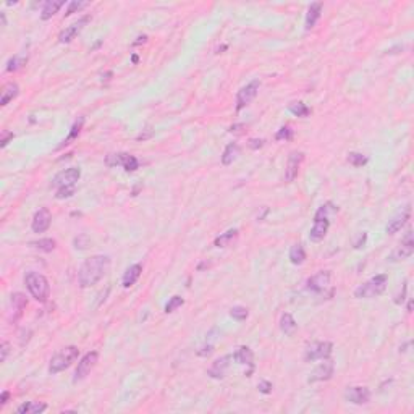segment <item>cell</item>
Here are the masks:
<instances>
[{
  "label": "cell",
  "instance_id": "ba28073f",
  "mask_svg": "<svg viewBox=\"0 0 414 414\" xmlns=\"http://www.w3.org/2000/svg\"><path fill=\"white\" fill-rule=\"evenodd\" d=\"M259 86L261 83L257 79L251 81L244 87H241L240 91L236 94V110H241L244 109L246 105H249V102L257 96V91H259Z\"/></svg>",
  "mask_w": 414,
  "mask_h": 414
},
{
  "label": "cell",
  "instance_id": "60d3db41",
  "mask_svg": "<svg viewBox=\"0 0 414 414\" xmlns=\"http://www.w3.org/2000/svg\"><path fill=\"white\" fill-rule=\"evenodd\" d=\"M89 244V236L87 235H79L78 238H74V248L76 249H86Z\"/></svg>",
  "mask_w": 414,
  "mask_h": 414
},
{
  "label": "cell",
  "instance_id": "9c48e42d",
  "mask_svg": "<svg viewBox=\"0 0 414 414\" xmlns=\"http://www.w3.org/2000/svg\"><path fill=\"white\" fill-rule=\"evenodd\" d=\"M97 361H99V354L96 353V351H91V353H87L86 356H83V359L78 362V369H76V372H74L73 380L79 382V380L86 379L87 375L91 374L92 369L96 367Z\"/></svg>",
  "mask_w": 414,
  "mask_h": 414
},
{
  "label": "cell",
  "instance_id": "30bf717a",
  "mask_svg": "<svg viewBox=\"0 0 414 414\" xmlns=\"http://www.w3.org/2000/svg\"><path fill=\"white\" fill-rule=\"evenodd\" d=\"M81 178V170L76 167L67 168V170H62L54 177L52 185L62 188V186H76L78 180Z\"/></svg>",
  "mask_w": 414,
  "mask_h": 414
},
{
  "label": "cell",
  "instance_id": "d4e9b609",
  "mask_svg": "<svg viewBox=\"0 0 414 414\" xmlns=\"http://www.w3.org/2000/svg\"><path fill=\"white\" fill-rule=\"evenodd\" d=\"M18 94H20V87H18L16 83H8L7 86L2 89V97H0V105H8L11 100L18 97Z\"/></svg>",
  "mask_w": 414,
  "mask_h": 414
},
{
  "label": "cell",
  "instance_id": "e575fe53",
  "mask_svg": "<svg viewBox=\"0 0 414 414\" xmlns=\"http://www.w3.org/2000/svg\"><path fill=\"white\" fill-rule=\"evenodd\" d=\"M348 162H349V164L353 165V167L359 168V167H362V165L367 164V157H366V155L359 154V152H349V154H348Z\"/></svg>",
  "mask_w": 414,
  "mask_h": 414
},
{
  "label": "cell",
  "instance_id": "7a4b0ae2",
  "mask_svg": "<svg viewBox=\"0 0 414 414\" xmlns=\"http://www.w3.org/2000/svg\"><path fill=\"white\" fill-rule=\"evenodd\" d=\"M335 212H337V206L332 204V203H327V204L319 207V210L316 212V215H314V225H312L311 233H309L311 241L317 243V241L324 240L325 235H327V231H329V227H330L329 215L335 214Z\"/></svg>",
  "mask_w": 414,
  "mask_h": 414
},
{
  "label": "cell",
  "instance_id": "f6af8a7d",
  "mask_svg": "<svg viewBox=\"0 0 414 414\" xmlns=\"http://www.w3.org/2000/svg\"><path fill=\"white\" fill-rule=\"evenodd\" d=\"M10 397H11V393L10 392H2V395H0V408H3L5 405L8 403V400H10Z\"/></svg>",
  "mask_w": 414,
  "mask_h": 414
},
{
  "label": "cell",
  "instance_id": "f907efd6",
  "mask_svg": "<svg viewBox=\"0 0 414 414\" xmlns=\"http://www.w3.org/2000/svg\"><path fill=\"white\" fill-rule=\"evenodd\" d=\"M131 60H133V64H136V62H138V55H133V57H131Z\"/></svg>",
  "mask_w": 414,
  "mask_h": 414
},
{
  "label": "cell",
  "instance_id": "3957f363",
  "mask_svg": "<svg viewBox=\"0 0 414 414\" xmlns=\"http://www.w3.org/2000/svg\"><path fill=\"white\" fill-rule=\"evenodd\" d=\"M24 283H26L28 291L31 293L36 301L39 303H46L50 296V285L47 278L44 277L39 272H28L26 277H24Z\"/></svg>",
  "mask_w": 414,
  "mask_h": 414
},
{
  "label": "cell",
  "instance_id": "83f0119b",
  "mask_svg": "<svg viewBox=\"0 0 414 414\" xmlns=\"http://www.w3.org/2000/svg\"><path fill=\"white\" fill-rule=\"evenodd\" d=\"M83 125H84V118L81 117L78 122H74V125H73L71 130H70V133H68V136L65 138L64 141H62V144L59 146V149H64L65 146H68V144H71L74 139H76V138L79 136V133H81V130H83Z\"/></svg>",
  "mask_w": 414,
  "mask_h": 414
},
{
  "label": "cell",
  "instance_id": "4316f807",
  "mask_svg": "<svg viewBox=\"0 0 414 414\" xmlns=\"http://www.w3.org/2000/svg\"><path fill=\"white\" fill-rule=\"evenodd\" d=\"M47 405L46 403H39V401H28V403H23L18 406V413L20 414H39L42 411H46Z\"/></svg>",
  "mask_w": 414,
  "mask_h": 414
},
{
  "label": "cell",
  "instance_id": "bcb514c9",
  "mask_svg": "<svg viewBox=\"0 0 414 414\" xmlns=\"http://www.w3.org/2000/svg\"><path fill=\"white\" fill-rule=\"evenodd\" d=\"M249 146L253 147V149L262 147V146H264V139H251L249 141Z\"/></svg>",
  "mask_w": 414,
  "mask_h": 414
},
{
  "label": "cell",
  "instance_id": "8992f818",
  "mask_svg": "<svg viewBox=\"0 0 414 414\" xmlns=\"http://www.w3.org/2000/svg\"><path fill=\"white\" fill-rule=\"evenodd\" d=\"M105 164L109 167H123L127 172H135L139 167V162L135 155H130L127 152H118V154H109L105 157Z\"/></svg>",
  "mask_w": 414,
  "mask_h": 414
},
{
  "label": "cell",
  "instance_id": "f546056e",
  "mask_svg": "<svg viewBox=\"0 0 414 414\" xmlns=\"http://www.w3.org/2000/svg\"><path fill=\"white\" fill-rule=\"evenodd\" d=\"M306 259V251L303 248V244H294V246L290 249V261L293 262L294 266H299L303 264Z\"/></svg>",
  "mask_w": 414,
  "mask_h": 414
},
{
  "label": "cell",
  "instance_id": "603a6c76",
  "mask_svg": "<svg viewBox=\"0 0 414 414\" xmlns=\"http://www.w3.org/2000/svg\"><path fill=\"white\" fill-rule=\"evenodd\" d=\"M322 13V3H312L309 10H307V15H306V29H312L316 26V23L319 21V18H321Z\"/></svg>",
  "mask_w": 414,
  "mask_h": 414
},
{
  "label": "cell",
  "instance_id": "7402d4cb",
  "mask_svg": "<svg viewBox=\"0 0 414 414\" xmlns=\"http://www.w3.org/2000/svg\"><path fill=\"white\" fill-rule=\"evenodd\" d=\"M62 5H64V0H49V2H46L41 10V20H50L62 8Z\"/></svg>",
  "mask_w": 414,
  "mask_h": 414
},
{
  "label": "cell",
  "instance_id": "44dd1931",
  "mask_svg": "<svg viewBox=\"0 0 414 414\" xmlns=\"http://www.w3.org/2000/svg\"><path fill=\"white\" fill-rule=\"evenodd\" d=\"M233 361H236L238 364H248L254 369V354H253V351H251L248 346H241V348H238L233 354Z\"/></svg>",
  "mask_w": 414,
  "mask_h": 414
},
{
  "label": "cell",
  "instance_id": "52a82bcc",
  "mask_svg": "<svg viewBox=\"0 0 414 414\" xmlns=\"http://www.w3.org/2000/svg\"><path fill=\"white\" fill-rule=\"evenodd\" d=\"M332 349H334V345H332L330 342H316V343H312V345L307 346L304 359L307 362L329 359L330 354H332Z\"/></svg>",
  "mask_w": 414,
  "mask_h": 414
},
{
  "label": "cell",
  "instance_id": "484cf974",
  "mask_svg": "<svg viewBox=\"0 0 414 414\" xmlns=\"http://www.w3.org/2000/svg\"><path fill=\"white\" fill-rule=\"evenodd\" d=\"M11 304H13V321H16V319L21 317L23 311L26 309L28 301H26V298H24V294L13 293L11 294Z\"/></svg>",
  "mask_w": 414,
  "mask_h": 414
},
{
  "label": "cell",
  "instance_id": "f35d334b",
  "mask_svg": "<svg viewBox=\"0 0 414 414\" xmlns=\"http://www.w3.org/2000/svg\"><path fill=\"white\" fill-rule=\"evenodd\" d=\"M76 191V186H62L57 188V194H55V198L57 199H65V198H70Z\"/></svg>",
  "mask_w": 414,
  "mask_h": 414
},
{
  "label": "cell",
  "instance_id": "7dc6e473",
  "mask_svg": "<svg viewBox=\"0 0 414 414\" xmlns=\"http://www.w3.org/2000/svg\"><path fill=\"white\" fill-rule=\"evenodd\" d=\"M366 238H367V235H366V233H362V235H361V238H359V241H357V243L354 244V248H361V244H364V243H366Z\"/></svg>",
  "mask_w": 414,
  "mask_h": 414
},
{
  "label": "cell",
  "instance_id": "ee69618b",
  "mask_svg": "<svg viewBox=\"0 0 414 414\" xmlns=\"http://www.w3.org/2000/svg\"><path fill=\"white\" fill-rule=\"evenodd\" d=\"M257 388H259V392L262 393H271L272 392V384L267 380H261L259 384H257Z\"/></svg>",
  "mask_w": 414,
  "mask_h": 414
},
{
  "label": "cell",
  "instance_id": "ffe728a7",
  "mask_svg": "<svg viewBox=\"0 0 414 414\" xmlns=\"http://www.w3.org/2000/svg\"><path fill=\"white\" fill-rule=\"evenodd\" d=\"M141 274H142V266L141 264H133V266H130L127 271H125L123 274V280H122V285L123 288H130V286H133L138 280H139L141 277Z\"/></svg>",
  "mask_w": 414,
  "mask_h": 414
},
{
  "label": "cell",
  "instance_id": "e0dca14e",
  "mask_svg": "<svg viewBox=\"0 0 414 414\" xmlns=\"http://www.w3.org/2000/svg\"><path fill=\"white\" fill-rule=\"evenodd\" d=\"M414 253V240L411 231L406 235V238L400 243V246L392 253V261H403Z\"/></svg>",
  "mask_w": 414,
  "mask_h": 414
},
{
  "label": "cell",
  "instance_id": "1f68e13d",
  "mask_svg": "<svg viewBox=\"0 0 414 414\" xmlns=\"http://www.w3.org/2000/svg\"><path fill=\"white\" fill-rule=\"evenodd\" d=\"M31 244H33L36 249L44 251V253H50V251H54L55 246H57V243H55V240H52V238H42V240L34 241Z\"/></svg>",
  "mask_w": 414,
  "mask_h": 414
},
{
  "label": "cell",
  "instance_id": "6da1fadb",
  "mask_svg": "<svg viewBox=\"0 0 414 414\" xmlns=\"http://www.w3.org/2000/svg\"><path fill=\"white\" fill-rule=\"evenodd\" d=\"M110 269V257L104 254L91 256L81 264L78 271V283L81 288H89L97 285Z\"/></svg>",
  "mask_w": 414,
  "mask_h": 414
},
{
  "label": "cell",
  "instance_id": "277c9868",
  "mask_svg": "<svg viewBox=\"0 0 414 414\" xmlns=\"http://www.w3.org/2000/svg\"><path fill=\"white\" fill-rule=\"evenodd\" d=\"M387 283H388L387 274H379V275H375L374 278L366 281L364 285L357 286L354 290V296L357 299H372L375 296H380V294L385 291Z\"/></svg>",
  "mask_w": 414,
  "mask_h": 414
},
{
  "label": "cell",
  "instance_id": "7c38bea8",
  "mask_svg": "<svg viewBox=\"0 0 414 414\" xmlns=\"http://www.w3.org/2000/svg\"><path fill=\"white\" fill-rule=\"evenodd\" d=\"M345 400L349 401L353 405H366L371 400V390L367 387H348L346 392H345Z\"/></svg>",
  "mask_w": 414,
  "mask_h": 414
},
{
  "label": "cell",
  "instance_id": "ac0fdd59",
  "mask_svg": "<svg viewBox=\"0 0 414 414\" xmlns=\"http://www.w3.org/2000/svg\"><path fill=\"white\" fill-rule=\"evenodd\" d=\"M410 214H411V209H410V206H406L398 215H395V217L392 218V220L388 222L387 228H385L387 233H388V235L398 233V231L405 227V223H406L408 220H410Z\"/></svg>",
  "mask_w": 414,
  "mask_h": 414
},
{
  "label": "cell",
  "instance_id": "8d00e7d4",
  "mask_svg": "<svg viewBox=\"0 0 414 414\" xmlns=\"http://www.w3.org/2000/svg\"><path fill=\"white\" fill-rule=\"evenodd\" d=\"M84 7H87V2H83V0H73V2L68 5V8L65 11V16H70L76 11H81Z\"/></svg>",
  "mask_w": 414,
  "mask_h": 414
},
{
  "label": "cell",
  "instance_id": "836d02e7",
  "mask_svg": "<svg viewBox=\"0 0 414 414\" xmlns=\"http://www.w3.org/2000/svg\"><path fill=\"white\" fill-rule=\"evenodd\" d=\"M288 109H290L291 114H294L296 117H307V115L311 114L309 107H307V105L303 104V102H293Z\"/></svg>",
  "mask_w": 414,
  "mask_h": 414
},
{
  "label": "cell",
  "instance_id": "2e32d148",
  "mask_svg": "<svg viewBox=\"0 0 414 414\" xmlns=\"http://www.w3.org/2000/svg\"><path fill=\"white\" fill-rule=\"evenodd\" d=\"M332 375H334V362L325 361V362H322V364H319L314 371L311 372L307 382H309V384H314V382H324V380H329Z\"/></svg>",
  "mask_w": 414,
  "mask_h": 414
},
{
  "label": "cell",
  "instance_id": "7bdbcfd3",
  "mask_svg": "<svg viewBox=\"0 0 414 414\" xmlns=\"http://www.w3.org/2000/svg\"><path fill=\"white\" fill-rule=\"evenodd\" d=\"M0 362H5L7 361V356L10 354V343L8 342H3L2 346H0Z\"/></svg>",
  "mask_w": 414,
  "mask_h": 414
},
{
  "label": "cell",
  "instance_id": "d6a6232c",
  "mask_svg": "<svg viewBox=\"0 0 414 414\" xmlns=\"http://www.w3.org/2000/svg\"><path fill=\"white\" fill-rule=\"evenodd\" d=\"M236 236H238V230H230V231H227V233H223V235H220V236L217 238V240H215V246L217 248L228 246V244L233 241Z\"/></svg>",
  "mask_w": 414,
  "mask_h": 414
},
{
  "label": "cell",
  "instance_id": "b9f144b4",
  "mask_svg": "<svg viewBox=\"0 0 414 414\" xmlns=\"http://www.w3.org/2000/svg\"><path fill=\"white\" fill-rule=\"evenodd\" d=\"M15 135L11 131H3L2 133V139H0V147H7L10 141H13Z\"/></svg>",
  "mask_w": 414,
  "mask_h": 414
},
{
  "label": "cell",
  "instance_id": "681fc988",
  "mask_svg": "<svg viewBox=\"0 0 414 414\" xmlns=\"http://www.w3.org/2000/svg\"><path fill=\"white\" fill-rule=\"evenodd\" d=\"M411 309H413V301H410V303H408V311L411 312Z\"/></svg>",
  "mask_w": 414,
  "mask_h": 414
},
{
  "label": "cell",
  "instance_id": "cb8c5ba5",
  "mask_svg": "<svg viewBox=\"0 0 414 414\" xmlns=\"http://www.w3.org/2000/svg\"><path fill=\"white\" fill-rule=\"evenodd\" d=\"M241 154V147L238 146L236 142H231L225 147L223 154H222V164L223 165H231L233 162L238 159V155Z\"/></svg>",
  "mask_w": 414,
  "mask_h": 414
},
{
  "label": "cell",
  "instance_id": "8fae6325",
  "mask_svg": "<svg viewBox=\"0 0 414 414\" xmlns=\"http://www.w3.org/2000/svg\"><path fill=\"white\" fill-rule=\"evenodd\" d=\"M89 21H91V16L86 15V16H83V18H79V20H78L76 23H73V24H70V26H67V28L59 34V42H62V44L71 42V41L74 39V37H76V36L81 33V31H83V28H84Z\"/></svg>",
  "mask_w": 414,
  "mask_h": 414
},
{
  "label": "cell",
  "instance_id": "4fadbf2b",
  "mask_svg": "<svg viewBox=\"0 0 414 414\" xmlns=\"http://www.w3.org/2000/svg\"><path fill=\"white\" fill-rule=\"evenodd\" d=\"M50 223H52V214H50L47 207H42L34 214L31 228H33L34 233H44V231L49 230Z\"/></svg>",
  "mask_w": 414,
  "mask_h": 414
},
{
  "label": "cell",
  "instance_id": "74e56055",
  "mask_svg": "<svg viewBox=\"0 0 414 414\" xmlns=\"http://www.w3.org/2000/svg\"><path fill=\"white\" fill-rule=\"evenodd\" d=\"M183 298H180V296H173V298H170L168 299V303L165 304V312L167 314H170V312H173V311H177L178 307H181L183 306Z\"/></svg>",
  "mask_w": 414,
  "mask_h": 414
},
{
  "label": "cell",
  "instance_id": "5b68a950",
  "mask_svg": "<svg viewBox=\"0 0 414 414\" xmlns=\"http://www.w3.org/2000/svg\"><path fill=\"white\" fill-rule=\"evenodd\" d=\"M79 349L76 346H67L64 349H60L59 353H55L50 359L49 364V372L50 374H59L62 371L68 369L74 361L78 359Z\"/></svg>",
  "mask_w": 414,
  "mask_h": 414
},
{
  "label": "cell",
  "instance_id": "5bb4252c",
  "mask_svg": "<svg viewBox=\"0 0 414 414\" xmlns=\"http://www.w3.org/2000/svg\"><path fill=\"white\" fill-rule=\"evenodd\" d=\"M304 160V154L303 152H291L290 157H288V164L285 168V181L291 183V181L298 177L299 167Z\"/></svg>",
  "mask_w": 414,
  "mask_h": 414
},
{
  "label": "cell",
  "instance_id": "9a60e30c",
  "mask_svg": "<svg viewBox=\"0 0 414 414\" xmlns=\"http://www.w3.org/2000/svg\"><path fill=\"white\" fill-rule=\"evenodd\" d=\"M330 283V272L329 271H321L314 274L307 280V290L314 293H322Z\"/></svg>",
  "mask_w": 414,
  "mask_h": 414
},
{
  "label": "cell",
  "instance_id": "d6986e66",
  "mask_svg": "<svg viewBox=\"0 0 414 414\" xmlns=\"http://www.w3.org/2000/svg\"><path fill=\"white\" fill-rule=\"evenodd\" d=\"M231 359H233V356H231V354L223 356V357H218L217 361H214V364L209 367L207 374H209L212 379H223L225 374H227V371H228V367H230V361Z\"/></svg>",
  "mask_w": 414,
  "mask_h": 414
},
{
  "label": "cell",
  "instance_id": "f1b7e54d",
  "mask_svg": "<svg viewBox=\"0 0 414 414\" xmlns=\"http://www.w3.org/2000/svg\"><path fill=\"white\" fill-rule=\"evenodd\" d=\"M280 329H281V332H283L285 335L291 337V335H294V332H296L298 324L293 319L291 314H283V316H281V319H280Z\"/></svg>",
  "mask_w": 414,
  "mask_h": 414
},
{
  "label": "cell",
  "instance_id": "c3c4849f",
  "mask_svg": "<svg viewBox=\"0 0 414 414\" xmlns=\"http://www.w3.org/2000/svg\"><path fill=\"white\" fill-rule=\"evenodd\" d=\"M7 24V18H5V13H2V26Z\"/></svg>",
  "mask_w": 414,
  "mask_h": 414
},
{
  "label": "cell",
  "instance_id": "d590c367",
  "mask_svg": "<svg viewBox=\"0 0 414 414\" xmlns=\"http://www.w3.org/2000/svg\"><path fill=\"white\" fill-rule=\"evenodd\" d=\"M248 309L246 307H243V306H235V307H231V311H230V316L235 319V321H246L248 319Z\"/></svg>",
  "mask_w": 414,
  "mask_h": 414
},
{
  "label": "cell",
  "instance_id": "ab89813d",
  "mask_svg": "<svg viewBox=\"0 0 414 414\" xmlns=\"http://www.w3.org/2000/svg\"><path fill=\"white\" fill-rule=\"evenodd\" d=\"M293 138V130H291V127H283V128H280L278 131H277V135H275V139L277 141H290Z\"/></svg>",
  "mask_w": 414,
  "mask_h": 414
},
{
  "label": "cell",
  "instance_id": "4dcf8cb0",
  "mask_svg": "<svg viewBox=\"0 0 414 414\" xmlns=\"http://www.w3.org/2000/svg\"><path fill=\"white\" fill-rule=\"evenodd\" d=\"M26 62H28V55H15V57H11L8 60L7 71H10V73L18 71L20 68H23L24 65H26Z\"/></svg>",
  "mask_w": 414,
  "mask_h": 414
}]
</instances>
